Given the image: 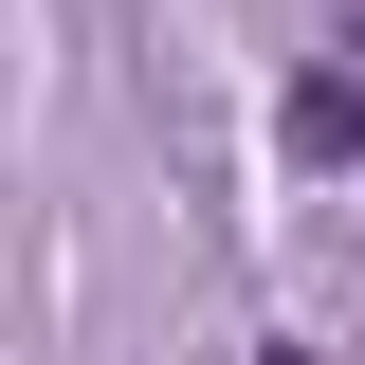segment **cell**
Segmentation results:
<instances>
[{
  "mask_svg": "<svg viewBox=\"0 0 365 365\" xmlns=\"http://www.w3.org/2000/svg\"><path fill=\"white\" fill-rule=\"evenodd\" d=\"M292 146H311V165H347V146H365V91L311 73V91H292Z\"/></svg>",
  "mask_w": 365,
  "mask_h": 365,
  "instance_id": "1",
  "label": "cell"
}]
</instances>
